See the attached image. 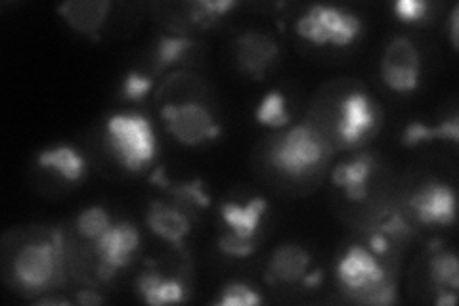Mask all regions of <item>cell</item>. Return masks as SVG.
<instances>
[{
    "label": "cell",
    "instance_id": "4dcf8cb0",
    "mask_svg": "<svg viewBox=\"0 0 459 306\" xmlns=\"http://www.w3.org/2000/svg\"><path fill=\"white\" fill-rule=\"evenodd\" d=\"M450 42L454 50H457L459 47V6L457 4L452 8V13H450Z\"/></svg>",
    "mask_w": 459,
    "mask_h": 306
},
{
    "label": "cell",
    "instance_id": "5b68a950",
    "mask_svg": "<svg viewBox=\"0 0 459 306\" xmlns=\"http://www.w3.org/2000/svg\"><path fill=\"white\" fill-rule=\"evenodd\" d=\"M335 278L339 280L344 293H349L352 301L362 302L373 289L391 280L377 255H373L368 247L352 245L337 260Z\"/></svg>",
    "mask_w": 459,
    "mask_h": 306
},
{
    "label": "cell",
    "instance_id": "52a82bcc",
    "mask_svg": "<svg viewBox=\"0 0 459 306\" xmlns=\"http://www.w3.org/2000/svg\"><path fill=\"white\" fill-rule=\"evenodd\" d=\"M381 79L386 89L410 94L420 89L421 54L408 37H394L381 57Z\"/></svg>",
    "mask_w": 459,
    "mask_h": 306
},
{
    "label": "cell",
    "instance_id": "ffe728a7",
    "mask_svg": "<svg viewBox=\"0 0 459 306\" xmlns=\"http://www.w3.org/2000/svg\"><path fill=\"white\" fill-rule=\"evenodd\" d=\"M433 140L459 144V118L457 115H454V118H450L446 121H442L438 127H427L425 123L413 121L404 128V133H402V144L408 145V148H413V145H420L423 142H433Z\"/></svg>",
    "mask_w": 459,
    "mask_h": 306
},
{
    "label": "cell",
    "instance_id": "4316f807",
    "mask_svg": "<svg viewBox=\"0 0 459 306\" xmlns=\"http://www.w3.org/2000/svg\"><path fill=\"white\" fill-rule=\"evenodd\" d=\"M217 247H219V251L226 257L247 258L256 251V241L241 238V236L234 234V232H226V234H222L217 240Z\"/></svg>",
    "mask_w": 459,
    "mask_h": 306
},
{
    "label": "cell",
    "instance_id": "83f0119b",
    "mask_svg": "<svg viewBox=\"0 0 459 306\" xmlns=\"http://www.w3.org/2000/svg\"><path fill=\"white\" fill-rule=\"evenodd\" d=\"M153 89V77L142 75L138 71H131L123 81V98L128 101H140Z\"/></svg>",
    "mask_w": 459,
    "mask_h": 306
},
{
    "label": "cell",
    "instance_id": "ba28073f",
    "mask_svg": "<svg viewBox=\"0 0 459 306\" xmlns=\"http://www.w3.org/2000/svg\"><path fill=\"white\" fill-rule=\"evenodd\" d=\"M381 123V111L369 94L354 91L341 104L337 135L344 148H356L376 135Z\"/></svg>",
    "mask_w": 459,
    "mask_h": 306
},
{
    "label": "cell",
    "instance_id": "d4e9b609",
    "mask_svg": "<svg viewBox=\"0 0 459 306\" xmlns=\"http://www.w3.org/2000/svg\"><path fill=\"white\" fill-rule=\"evenodd\" d=\"M190 6H192V13H190L192 20L201 27H207L214 20L222 18L226 12L234 10L238 3H234V0H199V3H194Z\"/></svg>",
    "mask_w": 459,
    "mask_h": 306
},
{
    "label": "cell",
    "instance_id": "7a4b0ae2",
    "mask_svg": "<svg viewBox=\"0 0 459 306\" xmlns=\"http://www.w3.org/2000/svg\"><path fill=\"white\" fill-rule=\"evenodd\" d=\"M64 238L54 230L48 238L29 241L16 253L13 282L25 293H45L64 282Z\"/></svg>",
    "mask_w": 459,
    "mask_h": 306
},
{
    "label": "cell",
    "instance_id": "5bb4252c",
    "mask_svg": "<svg viewBox=\"0 0 459 306\" xmlns=\"http://www.w3.org/2000/svg\"><path fill=\"white\" fill-rule=\"evenodd\" d=\"M373 169H376V159L371 153H358L347 162H341L333 172L332 180L337 188H341L349 199L362 201L368 194V182Z\"/></svg>",
    "mask_w": 459,
    "mask_h": 306
},
{
    "label": "cell",
    "instance_id": "8992f818",
    "mask_svg": "<svg viewBox=\"0 0 459 306\" xmlns=\"http://www.w3.org/2000/svg\"><path fill=\"white\" fill-rule=\"evenodd\" d=\"M161 119L169 135L184 145H201L217 140L222 133L221 123L212 118L209 108L197 101L184 104H165L161 108Z\"/></svg>",
    "mask_w": 459,
    "mask_h": 306
},
{
    "label": "cell",
    "instance_id": "8fae6325",
    "mask_svg": "<svg viewBox=\"0 0 459 306\" xmlns=\"http://www.w3.org/2000/svg\"><path fill=\"white\" fill-rule=\"evenodd\" d=\"M238 62L253 79H264L268 67L278 57V42L264 33L247 31L238 37Z\"/></svg>",
    "mask_w": 459,
    "mask_h": 306
},
{
    "label": "cell",
    "instance_id": "d6a6232c",
    "mask_svg": "<svg viewBox=\"0 0 459 306\" xmlns=\"http://www.w3.org/2000/svg\"><path fill=\"white\" fill-rule=\"evenodd\" d=\"M438 293V297L435 299V302L438 304V306H454L455 302H457V295H455V291H437Z\"/></svg>",
    "mask_w": 459,
    "mask_h": 306
},
{
    "label": "cell",
    "instance_id": "e0dca14e",
    "mask_svg": "<svg viewBox=\"0 0 459 306\" xmlns=\"http://www.w3.org/2000/svg\"><path fill=\"white\" fill-rule=\"evenodd\" d=\"M37 163L42 169L60 174V177L67 182H79L86 172L84 157L79 153V150L74 148V145H67V144L42 150L37 155Z\"/></svg>",
    "mask_w": 459,
    "mask_h": 306
},
{
    "label": "cell",
    "instance_id": "4fadbf2b",
    "mask_svg": "<svg viewBox=\"0 0 459 306\" xmlns=\"http://www.w3.org/2000/svg\"><path fill=\"white\" fill-rule=\"evenodd\" d=\"M310 270V253L303 245L283 243L272 253L266 275L272 284H297L303 282Z\"/></svg>",
    "mask_w": 459,
    "mask_h": 306
},
{
    "label": "cell",
    "instance_id": "3957f363",
    "mask_svg": "<svg viewBox=\"0 0 459 306\" xmlns=\"http://www.w3.org/2000/svg\"><path fill=\"white\" fill-rule=\"evenodd\" d=\"M106 144L126 170H143L157 155L152 123L140 113H113L106 121Z\"/></svg>",
    "mask_w": 459,
    "mask_h": 306
},
{
    "label": "cell",
    "instance_id": "6da1fadb",
    "mask_svg": "<svg viewBox=\"0 0 459 306\" xmlns=\"http://www.w3.org/2000/svg\"><path fill=\"white\" fill-rule=\"evenodd\" d=\"M329 140L310 123L285 127L268 148V163L290 179H303L320 169L332 157Z\"/></svg>",
    "mask_w": 459,
    "mask_h": 306
},
{
    "label": "cell",
    "instance_id": "f546056e",
    "mask_svg": "<svg viewBox=\"0 0 459 306\" xmlns=\"http://www.w3.org/2000/svg\"><path fill=\"white\" fill-rule=\"evenodd\" d=\"M376 230L381 232V234L389 238L391 241L393 240H404L411 234V228H410L408 221L400 213H391Z\"/></svg>",
    "mask_w": 459,
    "mask_h": 306
},
{
    "label": "cell",
    "instance_id": "484cf974",
    "mask_svg": "<svg viewBox=\"0 0 459 306\" xmlns=\"http://www.w3.org/2000/svg\"><path fill=\"white\" fill-rule=\"evenodd\" d=\"M264 299L261 293H256V291L243 284V282H232L228 284L222 289V295L219 299L221 306H255V304H263Z\"/></svg>",
    "mask_w": 459,
    "mask_h": 306
},
{
    "label": "cell",
    "instance_id": "30bf717a",
    "mask_svg": "<svg viewBox=\"0 0 459 306\" xmlns=\"http://www.w3.org/2000/svg\"><path fill=\"white\" fill-rule=\"evenodd\" d=\"M413 216L427 226H450L455 223V192L450 184L430 180L410 197Z\"/></svg>",
    "mask_w": 459,
    "mask_h": 306
},
{
    "label": "cell",
    "instance_id": "cb8c5ba5",
    "mask_svg": "<svg viewBox=\"0 0 459 306\" xmlns=\"http://www.w3.org/2000/svg\"><path fill=\"white\" fill-rule=\"evenodd\" d=\"M111 224H113V221H111L109 213L100 205L86 207L77 216V232L84 240H89L92 243L102 238Z\"/></svg>",
    "mask_w": 459,
    "mask_h": 306
},
{
    "label": "cell",
    "instance_id": "836d02e7",
    "mask_svg": "<svg viewBox=\"0 0 459 306\" xmlns=\"http://www.w3.org/2000/svg\"><path fill=\"white\" fill-rule=\"evenodd\" d=\"M39 304H69L65 299H40Z\"/></svg>",
    "mask_w": 459,
    "mask_h": 306
},
{
    "label": "cell",
    "instance_id": "d6986e66",
    "mask_svg": "<svg viewBox=\"0 0 459 306\" xmlns=\"http://www.w3.org/2000/svg\"><path fill=\"white\" fill-rule=\"evenodd\" d=\"M152 182L161 186L169 196L175 197L177 205L184 207H201L205 209L211 205V199L205 194L204 189V182L201 180H192V182H170L165 179L163 169H157L152 174Z\"/></svg>",
    "mask_w": 459,
    "mask_h": 306
},
{
    "label": "cell",
    "instance_id": "44dd1931",
    "mask_svg": "<svg viewBox=\"0 0 459 306\" xmlns=\"http://www.w3.org/2000/svg\"><path fill=\"white\" fill-rule=\"evenodd\" d=\"M194 47L195 42L190 37H184V35H163L157 39L155 64H153L155 73L177 66Z\"/></svg>",
    "mask_w": 459,
    "mask_h": 306
},
{
    "label": "cell",
    "instance_id": "277c9868",
    "mask_svg": "<svg viewBox=\"0 0 459 306\" xmlns=\"http://www.w3.org/2000/svg\"><path fill=\"white\" fill-rule=\"evenodd\" d=\"M362 20L354 12L339 6L312 4L295 22V31L314 45L344 48L362 35Z\"/></svg>",
    "mask_w": 459,
    "mask_h": 306
},
{
    "label": "cell",
    "instance_id": "2e32d148",
    "mask_svg": "<svg viewBox=\"0 0 459 306\" xmlns=\"http://www.w3.org/2000/svg\"><path fill=\"white\" fill-rule=\"evenodd\" d=\"M109 8L111 3L102 0V3H64L57 6V12L77 33L98 39V31L102 29Z\"/></svg>",
    "mask_w": 459,
    "mask_h": 306
},
{
    "label": "cell",
    "instance_id": "9a60e30c",
    "mask_svg": "<svg viewBox=\"0 0 459 306\" xmlns=\"http://www.w3.org/2000/svg\"><path fill=\"white\" fill-rule=\"evenodd\" d=\"M266 209L268 201L264 197H253L246 205L226 201L221 205V218L228 226V232H234V234L241 238L255 240L256 230L266 214Z\"/></svg>",
    "mask_w": 459,
    "mask_h": 306
},
{
    "label": "cell",
    "instance_id": "603a6c76",
    "mask_svg": "<svg viewBox=\"0 0 459 306\" xmlns=\"http://www.w3.org/2000/svg\"><path fill=\"white\" fill-rule=\"evenodd\" d=\"M255 118L256 121L264 125V127H272V128H285L290 125L291 118L290 113L285 109V100L280 92H268L263 100L261 104L256 106L255 111Z\"/></svg>",
    "mask_w": 459,
    "mask_h": 306
},
{
    "label": "cell",
    "instance_id": "7c38bea8",
    "mask_svg": "<svg viewBox=\"0 0 459 306\" xmlns=\"http://www.w3.org/2000/svg\"><path fill=\"white\" fill-rule=\"evenodd\" d=\"M146 224L157 238L172 243L180 249L184 240L190 236L192 221L180 205H169L163 201L150 203L146 213Z\"/></svg>",
    "mask_w": 459,
    "mask_h": 306
},
{
    "label": "cell",
    "instance_id": "f1b7e54d",
    "mask_svg": "<svg viewBox=\"0 0 459 306\" xmlns=\"http://www.w3.org/2000/svg\"><path fill=\"white\" fill-rule=\"evenodd\" d=\"M394 13L400 22L404 23H420L429 16V3L423 0H398L394 3Z\"/></svg>",
    "mask_w": 459,
    "mask_h": 306
},
{
    "label": "cell",
    "instance_id": "9c48e42d",
    "mask_svg": "<svg viewBox=\"0 0 459 306\" xmlns=\"http://www.w3.org/2000/svg\"><path fill=\"white\" fill-rule=\"evenodd\" d=\"M138 245L140 234L133 223H113L106 234L94 241V253L100 260V278L111 280L117 270L131 265Z\"/></svg>",
    "mask_w": 459,
    "mask_h": 306
},
{
    "label": "cell",
    "instance_id": "ac0fdd59",
    "mask_svg": "<svg viewBox=\"0 0 459 306\" xmlns=\"http://www.w3.org/2000/svg\"><path fill=\"white\" fill-rule=\"evenodd\" d=\"M138 295L143 302L161 306V304H177L186 301V287L178 280H165L161 274L146 272L136 282Z\"/></svg>",
    "mask_w": 459,
    "mask_h": 306
},
{
    "label": "cell",
    "instance_id": "1f68e13d",
    "mask_svg": "<svg viewBox=\"0 0 459 306\" xmlns=\"http://www.w3.org/2000/svg\"><path fill=\"white\" fill-rule=\"evenodd\" d=\"M75 301H77L79 304H102V302H104V299L100 297V295L96 293V291H91V289L79 291Z\"/></svg>",
    "mask_w": 459,
    "mask_h": 306
},
{
    "label": "cell",
    "instance_id": "7402d4cb",
    "mask_svg": "<svg viewBox=\"0 0 459 306\" xmlns=\"http://www.w3.org/2000/svg\"><path fill=\"white\" fill-rule=\"evenodd\" d=\"M430 280L437 285V291H457L459 287V265L454 251L438 249L430 258Z\"/></svg>",
    "mask_w": 459,
    "mask_h": 306
}]
</instances>
